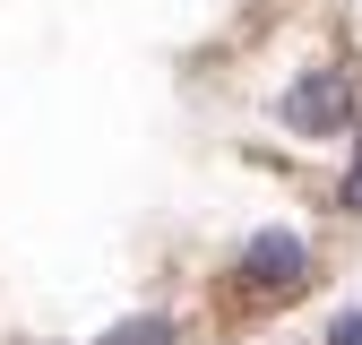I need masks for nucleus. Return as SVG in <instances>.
Masks as SVG:
<instances>
[{"mask_svg": "<svg viewBox=\"0 0 362 345\" xmlns=\"http://www.w3.org/2000/svg\"><path fill=\"white\" fill-rule=\"evenodd\" d=\"M354 121V78L345 69H302L285 86V129H302V139H328V129Z\"/></svg>", "mask_w": 362, "mask_h": 345, "instance_id": "1", "label": "nucleus"}, {"mask_svg": "<svg viewBox=\"0 0 362 345\" xmlns=\"http://www.w3.org/2000/svg\"><path fill=\"white\" fill-rule=\"evenodd\" d=\"M242 276H250L259 293H293V285L310 276V250H302V233H285V225L250 233V242H242Z\"/></svg>", "mask_w": 362, "mask_h": 345, "instance_id": "2", "label": "nucleus"}, {"mask_svg": "<svg viewBox=\"0 0 362 345\" xmlns=\"http://www.w3.org/2000/svg\"><path fill=\"white\" fill-rule=\"evenodd\" d=\"M95 345H181V328H173L164 311H139V320H121V328H104Z\"/></svg>", "mask_w": 362, "mask_h": 345, "instance_id": "3", "label": "nucleus"}, {"mask_svg": "<svg viewBox=\"0 0 362 345\" xmlns=\"http://www.w3.org/2000/svg\"><path fill=\"white\" fill-rule=\"evenodd\" d=\"M337 199H345V207L362 216V139H354V164H345V190H337Z\"/></svg>", "mask_w": 362, "mask_h": 345, "instance_id": "4", "label": "nucleus"}, {"mask_svg": "<svg viewBox=\"0 0 362 345\" xmlns=\"http://www.w3.org/2000/svg\"><path fill=\"white\" fill-rule=\"evenodd\" d=\"M328 345H362V311H337L328 320Z\"/></svg>", "mask_w": 362, "mask_h": 345, "instance_id": "5", "label": "nucleus"}]
</instances>
